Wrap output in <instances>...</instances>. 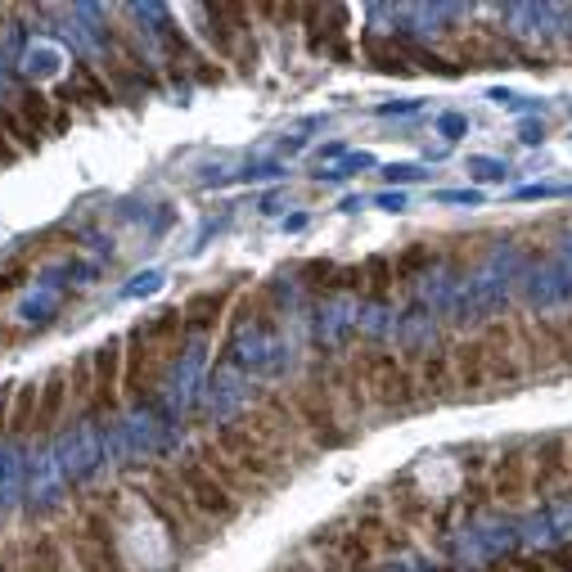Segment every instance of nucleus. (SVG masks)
<instances>
[{"label": "nucleus", "mask_w": 572, "mask_h": 572, "mask_svg": "<svg viewBox=\"0 0 572 572\" xmlns=\"http://www.w3.org/2000/svg\"><path fill=\"white\" fill-rule=\"evenodd\" d=\"M212 442H217L221 451H226L230 460H235L239 469L248 473V478H257V482H262L266 491H271V487H280V482L289 478V469H284L280 460H271V455H266L262 446H257V437L248 433V428L239 424V419H230V424H217V437H212Z\"/></svg>", "instance_id": "423d86ee"}, {"label": "nucleus", "mask_w": 572, "mask_h": 572, "mask_svg": "<svg viewBox=\"0 0 572 572\" xmlns=\"http://www.w3.org/2000/svg\"><path fill=\"white\" fill-rule=\"evenodd\" d=\"M55 104H64V109L73 113V118H95V113H100V109H95V104H91V95H86L82 86L73 82V77H68V82L55 91Z\"/></svg>", "instance_id": "2f4dec72"}, {"label": "nucleus", "mask_w": 572, "mask_h": 572, "mask_svg": "<svg viewBox=\"0 0 572 572\" xmlns=\"http://www.w3.org/2000/svg\"><path fill=\"white\" fill-rule=\"evenodd\" d=\"M0 131L10 136V145L19 149V154H37V149H41V136L19 118V109H14V104H0Z\"/></svg>", "instance_id": "c85d7f7f"}, {"label": "nucleus", "mask_w": 572, "mask_h": 572, "mask_svg": "<svg viewBox=\"0 0 572 572\" xmlns=\"http://www.w3.org/2000/svg\"><path fill=\"white\" fill-rule=\"evenodd\" d=\"M514 572H563L559 554L545 550V554H514V559H505Z\"/></svg>", "instance_id": "473e14b6"}, {"label": "nucleus", "mask_w": 572, "mask_h": 572, "mask_svg": "<svg viewBox=\"0 0 572 572\" xmlns=\"http://www.w3.org/2000/svg\"><path fill=\"white\" fill-rule=\"evenodd\" d=\"M406 361L419 365V397L424 401H451L455 397V370H451V352H410Z\"/></svg>", "instance_id": "f3484780"}, {"label": "nucleus", "mask_w": 572, "mask_h": 572, "mask_svg": "<svg viewBox=\"0 0 572 572\" xmlns=\"http://www.w3.org/2000/svg\"><path fill=\"white\" fill-rule=\"evenodd\" d=\"M509 325H514V338H518V352H523L527 374H532V370H554V365H559V356H554L550 334H545L541 320L514 311V316H509Z\"/></svg>", "instance_id": "a211bd4d"}, {"label": "nucleus", "mask_w": 572, "mask_h": 572, "mask_svg": "<svg viewBox=\"0 0 572 572\" xmlns=\"http://www.w3.org/2000/svg\"><path fill=\"white\" fill-rule=\"evenodd\" d=\"M482 352H487V374L491 383H500L505 392H514L518 383L527 379V365H523V352H518V338H514V325L509 320H491L482 329Z\"/></svg>", "instance_id": "9d476101"}, {"label": "nucleus", "mask_w": 572, "mask_h": 572, "mask_svg": "<svg viewBox=\"0 0 572 572\" xmlns=\"http://www.w3.org/2000/svg\"><path fill=\"white\" fill-rule=\"evenodd\" d=\"M280 572H320V568H316V563H311V559H302V554H298V559L280 563Z\"/></svg>", "instance_id": "c9c22d12"}, {"label": "nucleus", "mask_w": 572, "mask_h": 572, "mask_svg": "<svg viewBox=\"0 0 572 572\" xmlns=\"http://www.w3.org/2000/svg\"><path fill=\"white\" fill-rule=\"evenodd\" d=\"M361 275H365V289H361V298L365 302H388L392 298V289H397V275H392V257L388 253H370L361 262Z\"/></svg>", "instance_id": "b1692460"}, {"label": "nucleus", "mask_w": 572, "mask_h": 572, "mask_svg": "<svg viewBox=\"0 0 572 572\" xmlns=\"http://www.w3.org/2000/svg\"><path fill=\"white\" fill-rule=\"evenodd\" d=\"M172 473H176V482L185 487V496H190V505L199 509L208 523H217V527H226V523H235L239 518V509H244V500H235L226 487H221L217 478H212L208 469H203L199 460H194V451L190 455H181V464H172Z\"/></svg>", "instance_id": "39448f33"}, {"label": "nucleus", "mask_w": 572, "mask_h": 572, "mask_svg": "<svg viewBox=\"0 0 572 572\" xmlns=\"http://www.w3.org/2000/svg\"><path fill=\"white\" fill-rule=\"evenodd\" d=\"M19 158H23V154H19V149H14V145H10V136H5V131H0V167H14V163H19Z\"/></svg>", "instance_id": "f704fd0d"}, {"label": "nucleus", "mask_w": 572, "mask_h": 572, "mask_svg": "<svg viewBox=\"0 0 572 572\" xmlns=\"http://www.w3.org/2000/svg\"><path fill=\"white\" fill-rule=\"evenodd\" d=\"M95 361V410L118 415L122 410V338H109L91 352Z\"/></svg>", "instance_id": "f8f14e48"}, {"label": "nucleus", "mask_w": 572, "mask_h": 572, "mask_svg": "<svg viewBox=\"0 0 572 572\" xmlns=\"http://www.w3.org/2000/svg\"><path fill=\"white\" fill-rule=\"evenodd\" d=\"M568 446H572V437H568Z\"/></svg>", "instance_id": "58836bf2"}, {"label": "nucleus", "mask_w": 572, "mask_h": 572, "mask_svg": "<svg viewBox=\"0 0 572 572\" xmlns=\"http://www.w3.org/2000/svg\"><path fill=\"white\" fill-rule=\"evenodd\" d=\"M451 46H455V59H460V64H469V68H496V64H505V59H514L518 41L500 37L496 28H469V32H455Z\"/></svg>", "instance_id": "9b49d317"}, {"label": "nucleus", "mask_w": 572, "mask_h": 572, "mask_svg": "<svg viewBox=\"0 0 572 572\" xmlns=\"http://www.w3.org/2000/svg\"><path fill=\"white\" fill-rule=\"evenodd\" d=\"M311 379H320L329 392H334V401H338V410H347V415H365V410L374 406L370 401V392H365V383H361V374L352 370V361H343V365H334V361H320L316 370H311Z\"/></svg>", "instance_id": "4468645a"}, {"label": "nucleus", "mask_w": 572, "mask_h": 572, "mask_svg": "<svg viewBox=\"0 0 572 572\" xmlns=\"http://www.w3.org/2000/svg\"><path fill=\"white\" fill-rule=\"evenodd\" d=\"M352 370L361 374L365 392H370V401L379 410H410V406L424 401L419 397L415 374H410V365H406V356H397V352H383V347L365 343V347H356L352 352Z\"/></svg>", "instance_id": "f03ea898"}, {"label": "nucleus", "mask_w": 572, "mask_h": 572, "mask_svg": "<svg viewBox=\"0 0 572 572\" xmlns=\"http://www.w3.org/2000/svg\"><path fill=\"white\" fill-rule=\"evenodd\" d=\"M230 293L235 289H199L181 302V316L190 334H212L217 325H226L230 316Z\"/></svg>", "instance_id": "dca6fc26"}, {"label": "nucleus", "mask_w": 572, "mask_h": 572, "mask_svg": "<svg viewBox=\"0 0 572 572\" xmlns=\"http://www.w3.org/2000/svg\"><path fill=\"white\" fill-rule=\"evenodd\" d=\"M167 365L158 361L154 343H149L145 334V320L140 325H131L127 334H122V401H154L158 392V379H163Z\"/></svg>", "instance_id": "20e7f679"}, {"label": "nucleus", "mask_w": 572, "mask_h": 572, "mask_svg": "<svg viewBox=\"0 0 572 572\" xmlns=\"http://www.w3.org/2000/svg\"><path fill=\"white\" fill-rule=\"evenodd\" d=\"M302 284H307V289L316 293V298H334L338 289H347V266L316 257V262L302 266Z\"/></svg>", "instance_id": "393cba45"}, {"label": "nucleus", "mask_w": 572, "mask_h": 572, "mask_svg": "<svg viewBox=\"0 0 572 572\" xmlns=\"http://www.w3.org/2000/svg\"><path fill=\"white\" fill-rule=\"evenodd\" d=\"M194 460H199L203 469H208L212 478H217L221 487H226L235 500H257V496H266V487H262V482H257V478H248V473L239 469V464L230 460V455L221 451V446L212 442V437H208V442H199V446H194Z\"/></svg>", "instance_id": "ddd939ff"}, {"label": "nucleus", "mask_w": 572, "mask_h": 572, "mask_svg": "<svg viewBox=\"0 0 572 572\" xmlns=\"http://www.w3.org/2000/svg\"><path fill=\"white\" fill-rule=\"evenodd\" d=\"M28 271H32V253H23L19 262L10 266V271H0V293H14V289H23V280H28Z\"/></svg>", "instance_id": "72a5a7b5"}, {"label": "nucleus", "mask_w": 572, "mask_h": 572, "mask_svg": "<svg viewBox=\"0 0 572 572\" xmlns=\"http://www.w3.org/2000/svg\"><path fill=\"white\" fill-rule=\"evenodd\" d=\"M131 478V496L145 500L149 509H154V518L167 527V536H172L176 545H185V550H199L203 541H208V518L199 514V509L190 505V496H185V487L176 482L172 464H136V469H127Z\"/></svg>", "instance_id": "f257e3e1"}, {"label": "nucleus", "mask_w": 572, "mask_h": 572, "mask_svg": "<svg viewBox=\"0 0 572 572\" xmlns=\"http://www.w3.org/2000/svg\"><path fill=\"white\" fill-rule=\"evenodd\" d=\"M491 572H514V568H509V563L500 559V563H491Z\"/></svg>", "instance_id": "e433bc0d"}, {"label": "nucleus", "mask_w": 572, "mask_h": 572, "mask_svg": "<svg viewBox=\"0 0 572 572\" xmlns=\"http://www.w3.org/2000/svg\"><path fill=\"white\" fill-rule=\"evenodd\" d=\"M455 505H460V514H469V518L487 514V509L496 505V500H491L487 478H464V487H460V496H455Z\"/></svg>", "instance_id": "c756f323"}, {"label": "nucleus", "mask_w": 572, "mask_h": 572, "mask_svg": "<svg viewBox=\"0 0 572 572\" xmlns=\"http://www.w3.org/2000/svg\"><path fill=\"white\" fill-rule=\"evenodd\" d=\"M437 257H442V248H433V244H406L392 257V275H397V284H410L415 275H424Z\"/></svg>", "instance_id": "bb28decb"}, {"label": "nucleus", "mask_w": 572, "mask_h": 572, "mask_svg": "<svg viewBox=\"0 0 572 572\" xmlns=\"http://www.w3.org/2000/svg\"><path fill=\"white\" fill-rule=\"evenodd\" d=\"M37 410H41V383H14L10 437H32L37 433Z\"/></svg>", "instance_id": "4be33fe9"}, {"label": "nucleus", "mask_w": 572, "mask_h": 572, "mask_svg": "<svg viewBox=\"0 0 572 572\" xmlns=\"http://www.w3.org/2000/svg\"><path fill=\"white\" fill-rule=\"evenodd\" d=\"M545 334H550V347L559 356V365L572 370V316H541Z\"/></svg>", "instance_id": "7c9ffc66"}, {"label": "nucleus", "mask_w": 572, "mask_h": 572, "mask_svg": "<svg viewBox=\"0 0 572 572\" xmlns=\"http://www.w3.org/2000/svg\"><path fill=\"white\" fill-rule=\"evenodd\" d=\"M73 82L82 86L86 95H91V104H95V109H113V104H118V95H113L109 77H104L100 68L91 64V59H77V64H73Z\"/></svg>", "instance_id": "cd10ccee"}, {"label": "nucleus", "mask_w": 572, "mask_h": 572, "mask_svg": "<svg viewBox=\"0 0 572 572\" xmlns=\"http://www.w3.org/2000/svg\"><path fill=\"white\" fill-rule=\"evenodd\" d=\"M145 334H149V343H154L158 361L172 365L176 356H181V347H185V338H190V329H185L181 307H167V311H158L154 320H145Z\"/></svg>", "instance_id": "6ab92c4d"}, {"label": "nucleus", "mask_w": 572, "mask_h": 572, "mask_svg": "<svg viewBox=\"0 0 572 572\" xmlns=\"http://www.w3.org/2000/svg\"><path fill=\"white\" fill-rule=\"evenodd\" d=\"M451 370H455V388H460L464 397H487L491 392L482 338H460V343H451Z\"/></svg>", "instance_id": "2eb2a0df"}, {"label": "nucleus", "mask_w": 572, "mask_h": 572, "mask_svg": "<svg viewBox=\"0 0 572 572\" xmlns=\"http://www.w3.org/2000/svg\"><path fill=\"white\" fill-rule=\"evenodd\" d=\"M289 406H293V415H298V424H302V433H307V442L316 446V451H334V446H343L347 437V428H343V419H338V401H334V392L325 388L320 379H302V383H293L289 392Z\"/></svg>", "instance_id": "7ed1b4c3"}, {"label": "nucleus", "mask_w": 572, "mask_h": 572, "mask_svg": "<svg viewBox=\"0 0 572 572\" xmlns=\"http://www.w3.org/2000/svg\"><path fill=\"white\" fill-rule=\"evenodd\" d=\"M68 370L59 365V370H50L46 379H41V410H37V437H50L55 433V424L64 419V410H68Z\"/></svg>", "instance_id": "aec40b11"}, {"label": "nucleus", "mask_w": 572, "mask_h": 572, "mask_svg": "<svg viewBox=\"0 0 572 572\" xmlns=\"http://www.w3.org/2000/svg\"><path fill=\"white\" fill-rule=\"evenodd\" d=\"M487 487L496 505L523 509L527 496H532V446H505V451H496V460L487 469Z\"/></svg>", "instance_id": "1a4fd4ad"}, {"label": "nucleus", "mask_w": 572, "mask_h": 572, "mask_svg": "<svg viewBox=\"0 0 572 572\" xmlns=\"http://www.w3.org/2000/svg\"><path fill=\"white\" fill-rule=\"evenodd\" d=\"M0 572H14V563H10V559H5V554H0Z\"/></svg>", "instance_id": "4c0bfd02"}, {"label": "nucleus", "mask_w": 572, "mask_h": 572, "mask_svg": "<svg viewBox=\"0 0 572 572\" xmlns=\"http://www.w3.org/2000/svg\"><path fill=\"white\" fill-rule=\"evenodd\" d=\"M14 109H19V118L28 122V127L37 131L41 140H46V136H55V118H59V109H55V95L37 91V86H19V100H14Z\"/></svg>", "instance_id": "412c9836"}, {"label": "nucleus", "mask_w": 572, "mask_h": 572, "mask_svg": "<svg viewBox=\"0 0 572 572\" xmlns=\"http://www.w3.org/2000/svg\"><path fill=\"white\" fill-rule=\"evenodd\" d=\"M572 487V446L563 433H550L532 446V500L550 505Z\"/></svg>", "instance_id": "0eeeda50"}, {"label": "nucleus", "mask_w": 572, "mask_h": 572, "mask_svg": "<svg viewBox=\"0 0 572 572\" xmlns=\"http://www.w3.org/2000/svg\"><path fill=\"white\" fill-rule=\"evenodd\" d=\"M365 59H370L379 73H397V77L410 73L406 37H365Z\"/></svg>", "instance_id": "5701e85b"}, {"label": "nucleus", "mask_w": 572, "mask_h": 572, "mask_svg": "<svg viewBox=\"0 0 572 572\" xmlns=\"http://www.w3.org/2000/svg\"><path fill=\"white\" fill-rule=\"evenodd\" d=\"M68 392H73V401L82 406V415H100L95 410V361H91V352L86 356H77L73 365H68Z\"/></svg>", "instance_id": "a878e982"}, {"label": "nucleus", "mask_w": 572, "mask_h": 572, "mask_svg": "<svg viewBox=\"0 0 572 572\" xmlns=\"http://www.w3.org/2000/svg\"><path fill=\"white\" fill-rule=\"evenodd\" d=\"M0 554L14 563V572H73L64 536L50 532V527H37L28 536H10Z\"/></svg>", "instance_id": "6e6552de"}]
</instances>
